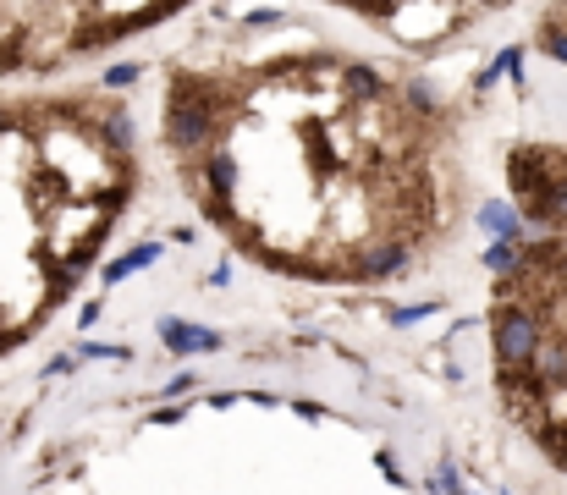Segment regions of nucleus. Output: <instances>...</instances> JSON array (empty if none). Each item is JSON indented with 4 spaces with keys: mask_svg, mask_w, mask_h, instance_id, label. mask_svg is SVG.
<instances>
[{
    "mask_svg": "<svg viewBox=\"0 0 567 495\" xmlns=\"http://www.w3.org/2000/svg\"><path fill=\"white\" fill-rule=\"evenodd\" d=\"M171 166L237 253L303 281H386L463 215L457 127L430 83L347 50L187 61Z\"/></svg>",
    "mask_w": 567,
    "mask_h": 495,
    "instance_id": "1",
    "label": "nucleus"
},
{
    "mask_svg": "<svg viewBox=\"0 0 567 495\" xmlns=\"http://www.w3.org/2000/svg\"><path fill=\"white\" fill-rule=\"evenodd\" d=\"M495 303L529 319L534 347L518 369H502V391L524 430L567 468V232L495 248Z\"/></svg>",
    "mask_w": 567,
    "mask_h": 495,
    "instance_id": "3",
    "label": "nucleus"
},
{
    "mask_svg": "<svg viewBox=\"0 0 567 495\" xmlns=\"http://www.w3.org/2000/svg\"><path fill=\"white\" fill-rule=\"evenodd\" d=\"M507 182H513V204L524 221L545 232H567V149L562 144H518L507 155Z\"/></svg>",
    "mask_w": 567,
    "mask_h": 495,
    "instance_id": "6",
    "label": "nucleus"
},
{
    "mask_svg": "<svg viewBox=\"0 0 567 495\" xmlns=\"http://www.w3.org/2000/svg\"><path fill=\"white\" fill-rule=\"evenodd\" d=\"M160 336H166L177 352H204V347H216V336H209V330H187V325H177V319H166Z\"/></svg>",
    "mask_w": 567,
    "mask_h": 495,
    "instance_id": "8",
    "label": "nucleus"
},
{
    "mask_svg": "<svg viewBox=\"0 0 567 495\" xmlns=\"http://www.w3.org/2000/svg\"><path fill=\"white\" fill-rule=\"evenodd\" d=\"M193 0H0V78L55 72L177 17Z\"/></svg>",
    "mask_w": 567,
    "mask_h": 495,
    "instance_id": "4",
    "label": "nucleus"
},
{
    "mask_svg": "<svg viewBox=\"0 0 567 495\" xmlns=\"http://www.w3.org/2000/svg\"><path fill=\"white\" fill-rule=\"evenodd\" d=\"M132 182V121L116 100L0 105V352L78 287Z\"/></svg>",
    "mask_w": 567,
    "mask_h": 495,
    "instance_id": "2",
    "label": "nucleus"
},
{
    "mask_svg": "<svg viewBox=\"0 0 567 495\" xmlns=\"http://www.w3.org/2000/svg\"><path fill=\"white\" fill-rule=\"evenodd\" d=\"M534 44H540L551 61L567 66V0H551V6H545V17H540V28H534Z\"/></svg>",
    "mask_w": 567,
    "mask_h": 495,
    "instance_id": "7",
    "label": "nucleus"
},
{
    "mask_svg": "<svg viewBox=\"0 0 567 495\" xmlns=\"http://www.w3.org/2000/svg\"><path fill=\"white\" fill-rule=\"evenodd\" d=\"M325 6H341L347 17L380 28L386 39H397L408 50H436V44H452L457 33L479 28L485 17L513 6V0H325Z\"/></svg>",
    "mask_w": 567,
    "mask_h": 495,
    "instance_id": "5",
    "label": "nucleus"
}]
</instances>
